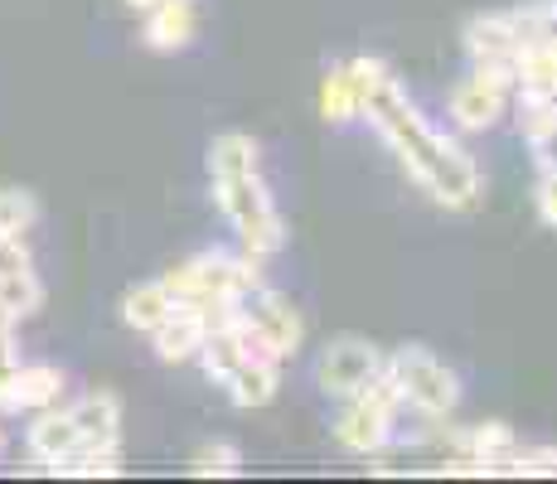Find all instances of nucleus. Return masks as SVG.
<instances>
[{"instance_id": "ddd939ff", "label": "nucleus", "mask_w": 557, "mask_h": 484, "mask_svg": "<svg viewBox=\"0 0 557 484\" xmlns=\"http://www.w3.org/2000/svg\"><path fill=\"white\" fill-rule=\"evenodd\" d=\"M223 387H228V402L243 407V412L267 407L276 397V387H282V363L276 359H243Z\"/></svg>"}, {"instance_id": "393cba45", "label": "nucleus", "mask_w": 557, "mask_h": 484, "mask_svg": "<svg viewBox=\"0 0 557 484\" xmlns=\"http://www.w3.org/2000/svg\"><path fill=\"white\" fill-rule=\"evenodd\" d=\"M533 209H539V219L557 228V165L539 170V189H533Z\"/></svg>"}, {"instance_id": "0eeeda50", "label": "nucleus", "mask_w": 557, "mask_h": 484, "mask_svg": "<svg viewBox=\"0 0 557 484\" xmlns=\"http://www.w3.org/2000/svg\"><path fill=\"white\" fill-rule=\"evenodd\" d=\"M383 373V353L373 349L369 339H359V335H339V339H330L325 344V353L315 359V387L325 397H355L363 393L373 378Z\"/></svg>"}, {"instance_id": "2eb2a0df", "label": "nucleus", "mask_w": 557, "mask_h": 484, "mask_svg": "<svg viewBox=\"0 0 557 484\" xmlns=\"http://www.w3.org/2000/svg\"><path fill=\"white\" fill-rule=\"evenodd\" d=\"M78 450H83V436H78V426H73L69 412H45L35 426H29V456H35L45 470H53L69 456H78Z\"/></svg>"}, {"instance_id": "20e7f679", "label": "nucleus", "mask_w": 557, "mask_h": 484, "mask_svg": "<svg viewBox=\"0 0 557 484\" xmlns=\"http://www.w3.org/2000/svg\"><path fill=\"white\" fill-rule=\"evenodd\" d=\"M388 378L398 383V397L403 407H412V412L432 417V422H442V417L456 412L460 402V378L456 369H446L442 359H436L426 344H407V349H398L388 363Z\"/></svg>"}, {"instance_id": "39448f33", "label": "nucleus", "mask_w": 557, "mask_h": 484, "mask_svg": "<svg viewBox=\"0 0 557 484\" xmlns=\"http://www.w3.org/2000/svg\"><path fill=\"white\" fill-rule=\"evenodd\" d=\"M398 412H403L398 383H393L388 369H383L363 393L345 397V412H339V422H335V440L345 450H355V456H379V450L398 436Z\"/></svg>"}, {"instance_id": "1a4fd4ad", "label": "nucleus", "mask_w": 557, "mask_h": 484, "mask_svg": "<svg viewBox=\"0 0 557 484\" xmlns=\"http://www.w3.org/2000/svg\"><path fill=\"white\" fill-rule=\"evenodd\" d=\"M199 29V15H195V0H160L156 10H146V49L156 53H180L189 49V39H195Z\"/></svg>"}, {"instance_id": "f3484780", "label": "nucleus", "mask_w": 557, "mask_h": 484, "mask_svg": "<svg viewBox=\"0 0 557 484\" xmlns=\"http://www.w3.org/2000/svg\"><path fill=\"white\" fill-rule=\"evenodd\" d=\"M456 446L475 460H490V466H505V460L519 450V436H513L509 422H475L456 436Z\"/></svg>"}, {"instance_id": "dca6fc26", "label": "nucleus", "mask_w": 557, "mask_h": 484, "mask_svg": "<svg viewBox=\"0 0 557 484\" xmlns=\"http://www.w3.org/2000/svg\"><path fill=\"white\" fill-rule=\"evenodd\" d=\"M170 315H175V296L165 290V282H141L122 296V320L132 330H141V335H151Z\"/></svg>"}, {"instance_id": "9d476101", "label": "nucleus", "mask_w": 557, "mask_h": 484, "mask_svg": "<svg viewBox=\"0 0 557 484\" xmlns=\"http://www.w3.org/2000/svg\"><path fill=\"white\" fill-rule=\"evenodd\" d=\"M69 417L83 436V450H116V440H122V402L112 393H88L83 402L69 407Z\"/></svg>"}, {"instance_id": "cd10ccee", "label": "nucleus", "mask_w": 557, "mask_h": 484, "mask_svg": "<svg viewBox=\"0 0 557 484\" xmlns=\"http://www.w3.org/2000/svg\"><path fill=\"white\" fill-rule=\"evenodd\" d=\"M10 330H15V310L0 306V335H10Z\"/></svg>"}, {"instance_id": "423d86ee", "label": "nucleus", "mask_w": 557, "mask_h": 484, "mask_svg": "<svg viewBox=\"0 0 557 484\" xmlns=\"http://www.w3.org/2000/svg\"><path fill=\"white\" fill-rule=\"evenodd\" d=\"M519 88V73H513V59H490V63H475L470 78H460L451 88V116L460 132H485L505 116V102L509 92Z\"/></svg>"}, {"instance_id": "6e6552de", "label": "nucleus", "mask_w": 557, "mask_h": 484, "mask_svg": "<svg viewBox=\"0 0 557 484\" xmlns=\"http://www.w3.org/2000/svg\"><path fill=\"white\" fill-rule=\"evenodd\" d=\"M243 315L257 325V335L267 339V349L276 353V359H292L296 349H301V339H306V320H301V310L292 306V300L282 296V290H272V286H257L243 296Z\"/></svg>"}, {"instance_id": "f8f14e48", "label": "nucleus", "mask_w": 557, "mask_h": 484, "mask_svg": "<svg viewBox=\"0 0 557 484\" xmlns=\"http://www.w3.org/2000/svg\"><path fill=\"white\" fill-rule=\"evenodd\" d=\"M466 53L475 63H490V59H513L519 53V29H513V15L509 10H485V15H470L466 20Z\"/></svg>"}, {"instance_id": "6ab92c4d", "label": "nucleus", "mask_w": 557, "mask_h": 484, "mask_svg": "<svg viewBox=\"0 0 557 484\" xmlns=\"http://www.w3.org/2000/svg\"><path fill=\"white\" fill-rule=\"evenodd\" d=\"M509 15H513V29H519V49L543 45V39L557 35V0H523Z\"/></svg>"}, {"instance_id": "7ed1b4c3", "label": "nucleus", "mask_w": 557, "mask_h": 484, "mask_svg": "<svg viewBox=\"0 0 557 484\" xmlns=\"http://www.w3.org/2000/svg\"><path fill=\"white\" fill-rule=\"evenodd\" d=\"M165 290L175 296V306H195L209 315L213 306H223V300H243L248 290L262 286V262L257 257H233V252H199V257H189V262H180V266H170L165 276Z\"/></svg>"}, {"instance_id": "a878e982", "label": "nucleus", "mask_w": 557, "mask_h": 484, "mask_svg": "<svg viewBox=\"0 0 557 484\" xmlns=\"http://www.w3.org/2000/svg\"><path fill=\"white\" fill-rule=\"evenodd\" d=\"M15 272H29V247L15 233H0V276H15Z\"/></svg>"}, {"instance_id": "b1692460", "label": "nucleus", "mask_w": 557, "mask_h": 484, "mask_svg": "<svg viewBox=\"0 0 557 484\" xmlns=\"http://www.w3.org/2000/svg\"><path fill=\"white\" fill-rule=\"evenodd\" d=\"M345 69H349V83H355V92H359V107L393 78V69L379 59V53H359V59H349Z\"/></svg>"}, {"instance_id": "c85d7f7f", "label": "nucleus", "mask_w": 557, "mask_h": 484, "mask_svg": "<svg viewBox=\"0 0 557 484\" xmlns=\"http://www.w3.org/2000/svg\"><path fill=\"white\" fill-rule=\"evenodd\" d=\"M160 0H126V10H136V15H146V10H156Z\"/></svg>"}, {"instance_id": "412c9836", "label": "nucleus", "mask_w": 557, "mask_h": 484, "mask_svg": "<svg viewBox=\"0 0 557 484\" xmlns=\"http://www.w3.org/2000/svg\"><path fill=\"white\" fill-rule=\"evenodd\" d=\"M0 306L15 310V320L35 315V310L45 306V286H39L35 266H29V272H15V276H0Z\"/></svg>"}, {"instance_id": "9b49d317", "label": "nucleus", "mask_w": 557, "mask_h": 484, "mask_svg": "<svg viewBox=\"0 0 557 484\" xmlns=\"http://www.w3.org/2000/svg\"><path fill=\"white\" fill-rule=\"evenodd\" d=\"M151 339H156L160 363H189L199 353V344L209 339V315L195 306H175V315H170L165 325H156Z\"/></svg>"}, {"instance_id": "f257e3e1", "label": "nucleus", "mask_w": 557, "mask_h": 484, "mask_svg": "<svg viewBox=\"0 0 557 484\" xmlns=\"http://www.w3.org/2000/svg\"><path fill=\"white\" fill-rule=\"evenodd\" d=\"M373 122V132L383 136V146L398 156V165L407 170L417 189L442 209H475L485 194V175H480L475 156L460 141H451L446 132H436L422 116V107L403 92L398 78H388L369 102L359 107Z\"/></svg>"}, {"instance_id": "bb28decb", "label": "nucleus", "mask_w": 557, "mask_h": 484, "mask_svg": "<svg viewBox=\"0 0 557 484\" xmlns=\"http://www.w3.org/2000/svg\"><path fill=\"white\" fill-rule=\"evenodd\" d=\"M15 373H20V353H15V330H10V335H0V407H5Z\"/></svg>"}, {"instance_id": "c756f323", "label": "nucleus", "mask_w": 557, "mask_h": 484, "mask_svg": "<svg viewBox=\"0 0 557 484\" xmlns=\"http://www.w3.org/2000/svg\"><path fill=\"white\" fill-rule=\"evenodd\" d=\"M0 446H5V436H0Z\"/></svg>"}, {"instance_id": "a211bd4d", "label": "nucleus", "mask_w": 557, "mask_h": 484, "mask_svg": "<svg viewBox=\"0 0 557 484\" xmlns=\"http://www.w3.org/2000/svg\"><path fill=\"white\" fill-rule=\"evenodd\" d=\"M320 116H325L330 126H345L359 116V92H355V83H349V69L325 73V83H320Z\"/></svg>"}, {"instance_id": "5701e85b", "label": "nucleus", "mask_w": 557, "mask_h": 484, "mask_svg": "<svg viewBox=\"0 0 557 484\" xmlns=\"http://www.w3.org/2000/svg\"><path fill=\"white\" fill-rule=\"evenodd\" d=\"M39 219V203L29 189H0V233H29Z\"/></svg>"}, {"instance_id": "4be33fe9", "label": "nucleus", "mask_w": 557, "mask_h": 484, "mask_svg": "<svg viewBox=\"0 0 557 484\" xmlns=\"http://www.w3.org/2000/svg\"><path fill=\"white\" fill-rule=\"evenodd\" d=\"M499 475H513V480H557V446L513 450L505 466H499Z\"/></svg>"}, {"instance_id": "4468645a", "label": "nucleus", "mask_w": 557, "mask_h": 484, "mask_svg": "<svg viewBox=\"0 0 557 484\" xmlns=\"http://www.w3.org/2000/svg\"><path fill=\"white\" fill-rule=\"evenodd\" d=\"M63 397V369H53V363H20L15 383H10L5 393V407L0 412H29V407H53Z\"/></svg>"}, {"instance_id": "aec40b11", "label": "nucleus", "mask_w": 557, "mask_h": 484, "mask_svg": "<svg viewBox=\"0 0 557 484\" xmlns=\"http://www.w3.org/2000/svg\"><path fill=\"white\" fill-rule=\"evenodd\" d=\"M195 480H238L243 475V450L233 440H209L195 460H189Z\"/></svg>"}, {"instance_id": "f03ea898", "label": "nucleus", "mask_w": 557, "mask_h": 484, "mask_svg": "<svg viewBox=\"0 0 557 484\" xmlns=\"http://www.w3.org/2000/svg\"><path fill=\"white\" fill-rule=\"evenodd\" d=\"M209 185L213 203L228 219V228L238 233L243 252L267 262L286 247V219L276 209L272 189L262 175V146L248 132H223L209 141Z\"/></svg>"}]
</instances>
